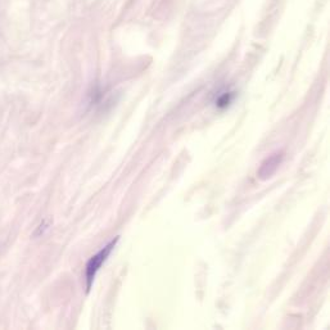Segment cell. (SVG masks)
<instances>
[{"mask_svg": "<svg viewBox=\"0 0 330 330\" xmlns=\"http://www.w3.org/2000/svg\"><path fill=\"white\" fill-rule=\"evenodd\" d=\"M119 239H120L119 237L115 238L113 241H111L109 243L107 244V246L103 247V248H101L98 253H95L93 257H91L89 261H87L86 271H85L87 293L90 292V289H91V287H93L94 279H95L96 274H98V271L100 270V267L103 266V264H104L105 261L108 260L109 255L112 253V251L115 249V247H116Z\"/></svg>", "mask_w": 330, "mask_h": 330, "instance_id": "cell-1", "label": "cell"}]
</instances>
